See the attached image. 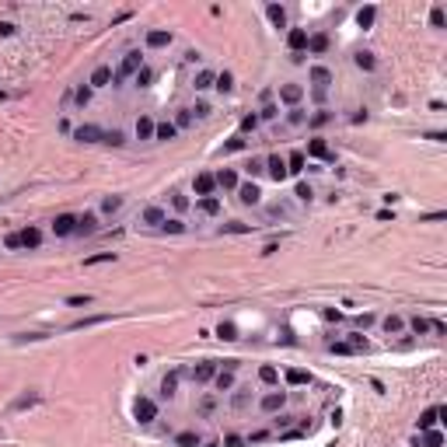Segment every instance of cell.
Here are the masks:
<instances>
[{"mask_svg": "<svg viewBox=\"0 0 447 447\" xmlns=\"http://www.w3.org/2000/svg\"><path fill=\"white\" fill-rule=\"evenodd\" d=\"M133 416H137L140 423H154V416H157V405H154L150 398H137V405H133Z\"/></svg>", "mask_w": 447, "mask_h": 447, "instance_id": "5b68a950", "label": "cell"}, {"mask_svg": "<svg viewBox=\"0 0 447 447\" xmlns=\"http://www.w3.org/2000/svg\"><path fill=\"white\" fill-rule=\"evenodd\" d=\"M262 168H266V164H262V161H259V157H252V161H248V164H245V171H248V175H259V171H262Z\"/></svg>", "mask_w": 447, "mask_h": 447, "instance_id": "816d5d0a", "label": "cell"}, {"mask_svg": "<svg viewBox=\"0 0 447 447\" xmlns=\"http://www.w3.org/2000/svg\"><path fill=\"white\" fill-rule=\"evenodd\" d=\"M108 80H112V67H94V74H91V87H108Z\"/></svg>", "mask_w": 447, "mask_h": 447, "instance_id": "ac0fdd59", "label": "cell"}, {"mask_svg": "<svg viewBox=\"0 0 447 447\" xmlns=\"http://www.w3.org/2000/svg\"><path fill=\"white\" fill-rule=\"evenodd\" d=\"M150 77H154V74H150L147 67H140V74H137V84H140V87H144V84H150Z\"/></svg>", "mask_w": 447, "mask_h": 447, "instance_id": "680465c9", "label": "cell"}, {"mask_svg": "<svg viewBox=\"0 0 447 447\" xmlns=\"http://www.w3.org/2000/svg\"><path fill=\"white\" fill-rule=\"evenodd\" d=\"M18 238H21V248H39L42 245V231H35V227L18 231Z\"/></svg>", "mask_w": 447, "mask_h": 447, "instance_id": "5bb4252c", "label": "cell"}, {"mask_svg": "<svg viewBox=\"0 0 447 447\" xmlns=\"http://www.w3.org/2000/svg\"><path fill=\"white\" fill-rule=\"evenodd\" d=\"M307 381H311V377L304 371H287V384H307Z\"/></svg>", "mask_w": 447, "mask_h": 447, "instance_id": "f6af8a7d", "label": "cell"}, {"mask_svg": "<svg viewBox=\"0 0 447 447\" xmlns=\"http://www.w3.org/2000/svg\"><path fill=\"white\" fill-rule=\"evenodd\" d=\"M154 140H175V126L171 123H154Z\"/></svg>", "mask_w": 447, "mask_h": 447, "instance_id": "f1b7e54d", "label": "cell"}, {"mask_svg": "<svg viewBox=\"0 0 447 447\" xmlns=\"http://www.w3.org/2000/svg\"><path fill=\"white\" fill-rule=\"evenodd\" d=\"M147 46H150V49L171 46V32H164V28H154V32H147Z\"/></svg>", "mask_w": 447, "mask_h": 447, "instance_id": "2e32d148", "label": "cell"}, {"mask_svg": "<svg viewBox=\"0 0 447 447\" xmlns=\"http://www.w3.org/2000/svg\"><path fill=\"white\" fill-rule=\"evenodd\" d=\"M101 140H105V144H112V147H123V144H126V137H123L119 130H112V133H105Z\"/></svg>", "mask_w": 447, "mask_h": 447, "instance_id": "ee69618b", "label": "cell"}, {"mask_svg": "<svg viewBox=\"0 0 447 447\" xmlns=\"http://www.w3.org/2000/svg\"><path fill=\"white\" fill-rule=\"evenodd\" d=\"M276 116H280V108H276L273 101H266V105H262V112H259V119H276Z\"/></svg>", "mask_w": 447, "mask_h": 447, "instance_id": "bcb514c9", "label": "cell"}, {"mask_svg": "<svg viewBox=\"0 0 447 447\" xmlns=\"http://www.w3.org/2000/svg\"><path fill=\"white\" fill-rule=\"evenodd\" d=\"M199 210H203L206 217H217V213H220V199H217V196H203V199H199Z\"/></svg>", "mask_w": 447, "mask_h": 447, "instance_id": "4316f807", "label": "cell"}, {"mask_svg": "<svg viewBox=\"0 0 447 447\" xmlns=\"http://www.w3.org/2000/svg\"><path fill=\"white\" fill-rule=\"evenodd\" d=\"M409 328H412L416 336H426V332L433 328V321H426L423 314H416V318H409Z\"/></svg>", "mask_w": 447, "mask_h": 447, "instance_id": "f546056e", "label": "cell"}, {"mask_svg": "<svg viewBox=\"0 0 447 447\" xmlns=\"http://www.w3.org/2000/svg\"><path fill=\"white\" fill-rule=\"evenodd\" d=\"M311 84H314V94H325V87L332 84V70L328 67H311Z\"/></svg>", "mask_w": 447, "mask_h": 447, "instance_id": "3957f363", "label": "cell"}, {"mask_svg": "<svg viewBox=\"0 0 447 447\" xmlns=\"http://www.w3.org/2000/svg\"><path fill=\"white\" fill-rule=\"evenodd\" d=\"M357 67L360 70H374V53H357Z\"/></svg>", "mask_w": 447, "mask_h": 447, "instance_id": "7bdbcfd3", "label": "cell"}, {"mask_svg": "<svg viewBox=\"0 0 447 447\" xmlns=\"http://www.w3.org/2000/svg\"><path fill=\"white\" fill-rule=\"evenodd\" d=\"M255 126H259V116H245L241 119V133H255Z\"/></svg>", "mask_w": 447, "mask_h": 447, "instance_id": "7dc6e473", "label": "cell"}, {"mask_svg": "<svg viewBox=\"0 0 447 447\" xmlns=\"http://www.w3.org/2000/svg\"><path fill=\"white\" fill-rule=\"evenodd\" d=\"M4 248H11V252H18V248H21V238H18V231L4 238Z\"/></svg>", "mask_w": 447, "mask_h": 447, "instance_id": "681fc988", "label": "cell"}, {"mask_svg": "<svg viewBox=\"0 0 447 447\" xmlns=\"http://www.w3.org/2000/svg\"><path fill=\"white\" fill-rule=\"evenodd\" d=\"M203 440H199V433H192V430H185V433H178L175 437V447H199Z\"/></svg>", "mask_w": 447, "mask_h": 447, "instance_id": "4dcf8cb0", "label": "cell"}, {"mask_svg": "<svg viewBox=\"0 0 447 447\" xmlns=\"http://www.w3.org/2000/svg\"><path fill=\"white\" fill-rule=\"evenodd\" d=\"M140 67H144V56H140V49H133V53H126V56H123V63H119V70L112 74V80H116V84H123L126 77L140 74Z\"/></svg>", "mask_w": 447, "mask_h": 447, "instance_id": "6da1fadb", "label": "cell"}, {"mask_svg": "<svg viewBox=\"0 0 447 447\" xmlns=\"http://www.w3.org/2000/svg\"><path fill=\"white\" fill-rule=\"evenodd\" d=\"M238 199H241V203H248V206H255V203L262 199V192H259V185H255V182H238Z\"/></svg>", "mask_w": 447, "mask_h": 447, "instance_id": "277c9868", "label": "cell"}, {"mask_svg": "<svg viewBox=\"0 0 447 447\" xmlns=\"http://www.w3.org/2000/svg\"><path fill=\"white\" fill-rule=\"evenodd\" d=\"M213 374H217V364H213V360H203V364L192 371V381H196V384H206V381H213Z\"/></svg>", "mask_w": 447, "mask_h": 447, "instance_id": "4fadbf2b", "label": "cell"}, {"mask_svg": "<svg viewBox=\"0 0 447 447\" xmlns=\"http://www.w3.org/2000/svg\"><path fill=\"white\" fill-rule=\"evenodd\" d=\"M213 80H217V74H213V70H199V74H196V80H192V87H196V91H206V87H213Z\"/></svg>", "mask_w": 447, "mask_h": 447, "instance_id": "484cf974", "label": "cell"}, {"mask_svg": "<svg viewBox=\"0 0 447 447\" xmlns=\"http://www.w3.org/2000/svg\"><path fill=\"white\" fill-rule=\"evenodd\" d=\"M307 49H311V53H325V49H328V35H311V39H307Z\"/></svg>", "mask_w": 447, "mask_h": 447, "instance_id": "d6a6232c", "label": "cell"}, {"mask_svg": "<svg viewBox=\"0 0 447 447\" xmlns=\"http://www.w3.org/2000/svg\"><path fill=\"white\" fill-rule=\"evenodd\" d=\"M374 18H377V7H360V14H357V25H360V28H371Z\"/></svg>", "mask_w": 447, "mask_h": 447, "instance_id": "1f68e13d", "label": "cell"}, {"mask_svg": "<svg viewBox=\"0 0 447 447\" xmlns=\"http://www.w3.org/2000/svg\"><path fill=\"white\" fill-rule=\"evenodd\" d=\"M276 377H280L276 367H269V364H266V367H259V381H262V384H276Z\"/></svg>", "mask_w": 447, "mask_h": 447, "instance_id": "8d00e7d4", "label": "cell"}, {"mask_svg": "<svg viewBox=\"0 0 447 447\" xmlns=\"http://www.w3.org/2000/svg\"><path fill=\"white\" fill-rule=\"evenodd\" d=\"M266 14H269V21H273L276 28H287V11H283L280 4H269V7H266Z\"/></svg>", "mask_w": 447, "mask_h": 447, "instance_id": "603a6c76", "label": "cell"}, {"mask_svg": "<svg viewBox=\"0 0 447 447\" xmlns=\"http://www.w3.org/2000/svg\"><path fill=\"white\" fill-rule=\"evenodd\" d=\"M213 384H217V391H231L234 388V367H217Z\"/></svg>", "mask_w": 447, "mask_h": 447, "instance_id": "8fae6325", "label": "cell"}, {"mask_svg": "<svg viewBox=\"0 0 447 447\" xmlns=\"http://www.w3.org/2000/svg\"><path fill=\"white\" fill-rule=\"evenodd\" d=\"M74 227H77V217L60 213V217L53 220V234H56V238H67V234H74Z\"/></svg>", "mask_w": 447, "mask_h": 447, "instance_id": "ba28073f", "label": "cell"}, {"mask_svg": "<svg viewBox=\"0 0 447 447\" xmlns=\"http://www.w3.org/2000/svg\"><path fill=\"white\" fill-rule=\"evenodd\" d=\"M192 123V108H178V126H189Z\"/></svg>", "mask_w": 447, "mask_h": 447, "instance_id": "db71d44e", "label": "cell"}, {"mask_svg": "<svg viewBox=\"0 0 447 447\" xmlns=\"http://www.w3.org/2000/svg\"><path fill=\"white\" fill-rule=\"evenodd\" d=\"M119 206H123V196H105V199H101V210H105V213H116Z\"/></svg>", "mask_w": 447, "mask_h": 447, "instance_id": "74e56055", "label": "cell"}, {"mask_svg": "<svg viewBox=\"0 0 447 447\" xmlns=\"http://www.w3.org/2000/svg\"><path fill=\"white\" fill-rule=\"evenodd\" d=\"M213 87H217L220 94H227V91L234 87V77H231V74H227V70H224V74H217V80H213Z\"/></svg>", "mask_w": 447, "mask_h": 447, "instance_id": "d590c367", "label": "cell"}, {"mask_svg": "<svg viewBox=\"0 0 447 447\" xmlns=\"http://www.w3.org/2000/svg\"><path fill=\"white\" fill-rule=\"evenodd\" d=\"M437 419H440V405H433V409H426L423 416H419V430L426 433V430H433L437 426Z\"/></svg>", "mask_w": 447, "mask_h": 447, "instance_id": "ffe728a7", "label": "cell"}, {"mask_svg": "<svg viewBox=\"0 0 447 447\" xmlns=\"http://www.w3.org/2000/svg\"><path fill=\"white\" fill-rule=\"evenodd\" d=\"M101 262H116V252H98V255L84 259V266H101Z\"/></svg>", "mask_w": 447, "mask_h": 447, "instance_id": "836d02e7", "label": "cell"}, {"mask_svg": "<svg viewBox=\"0 0 447 447\" xmlns=\"http://www.w3.org/2000/svg\"><path fill=\"white\" fill-rule=\"evenodd\" d=\"M290 123H294V126H300V123H307L304 108H290Z\"/></svg>", "mask_w": 447, "mask_h": 447, "instance_id": "f5cc1de1", "label": "cell"}, {"mask_svg": "<svg viewBox=\"0 0 447 447\" xmlns=\"http://www.w3.org/2000/svg\"><path fill=\"white\" fill-rule=\"evenodd\" d=\"M192 189H196V196L203 199V196H213L217 182H213V175H210V171H199V175L192 178Z\"/></svg>", "mask_w": 447, "mask_h": 447, "instance_id": "7a4b0ae2", "label": "cell"}, {"mask_svg": "<svg viewBox=\"0 0 447 447\" xmlns=\"http://www.w3.org/2000/svg\"><path fill=\"white\" fill-rule=\"evenodd\" d=\"M94 231H98V217H94V213H84V217H77L74 234H94Z\"/></svg>", "mask_w": 447, "mask_h": 447, "instance_id": "e0dca14e", "label": "cell"}, {"mask_svg": "<svg viewBox=\"0 0 447 447\" xmlns=\"http://www.w3.org/2000/svg\"><path fill=\"white\" fill-rule=\"evenodd\" d=\"M304 150H290V157H287V175H300L304 171Z\"/></svg>", "mask_w": 447, "mask_h": 447, "instance_id": "44dd1931", "label": "cell"}, {"mask_svg": "<svg viewBox=\"0 0 447 447\" xmlns=\"http://www.w3.org/2000/svg\"><path fill=\"white\" fill-rule=\"evenodd\" d=\"M357 321H360V328H367V325H374V314H360Z\"/></svg>", "mask_w": 447, "mask_h": 447, "instance_id": "e7e4bbea", "label": "cell"}, {"mask_svg": "<svg viewBox=\"0 0 447 447\" xmlns=\"http://www.w3.org/2000/svg\"><path fill=\"white\" fill-rule=\"evenodd\" d=\"M332 353H339V357H346V353H353V346H350V343H332Z\"/></svg>", "mask_w": 447, "mask_h": 447, "instance_id": "11a10c76", "label": "cell"}, {"mask_svg": "<svg viewBox=\"0 0 447 447\" xmlns=\"http://www.w3.org/2000/svg\"><path fill=\"white\" fill-rule=\"evenodd\" d=\"M412 447H444V437H440L437 430H426V437H423V440L416 437V440H412Z\"/></svg>", "mask_w": 447, "mask_h": 447, "instance_id": "d4e9b609", "label": "cell"}, {"mask_svg": "<svg viewBox=\"0 0 447 447\" xmlns=\"http://www.w3.org/2000/svg\"><path fill=\"white\" fill-rule=\"evenodd\" d=\"M311 196H314V192H311V185H304V182H300V185H297V199H304V203H307Z\"/></svg>", "mask_w": 447, "mask_h": 447, "instance_id": "9f6ffc18", "label": "cell"}, {"mask_svg": "<svg viewBox=\"0 0 447 447\" xmlns=\"http://www.w3.org/2000/svg\"><path fill=\"white\" fill-rule=\"evenodd\" d=\"M283 402H287V391H269V395H262V412H280L283 409Z\"/></svg>", "mask_w": 447, "mask_h": 447, "instance_id": "52a82bcc", "label": "cell"}, {"mask_svg": "<svg viewBox=\"0 0 447 447\" xmlns=\"http://www.w3.org/2000/svg\"><path fill=\"white\" fill-rule=\"evenodd\" d=\"M105 133L98 130V126H77L74 130V140H80V144H98Z\"/></svg>", "mask_w": 447, "mask_h": 447, "instance_id": "30bf717a", "label": "cell"}, {"mask_svg": "<svg viewBox=\"0 0 447 447\" xmlns=\"http://www.w3.org/2000/svg\"><path fill=\"white\" fill-rule=\"evenodd\" d=\"M241 147H245V140H241V137H234V140H227V147H224V150H241Z\"/></svg>", "mask_w": 447, "mask_h": 447, "instance_id": "91938a15", "label": "cell"}, {"mask_svg": "<svg viewBox=\"0 0 447 447\" xmlns=\"http://www.w3.org/2000/svg\"><path fill=\"white\" fill-rule=\"evenodd\" d=\"M11 32H14V25L11 21H0V35H11Z\"/></svg>", "mask_w": 447, "mask_h": 447, "instance_id": "03108f58", "label": "cell"}, {"mask_svg": "<svg viewBox=\"0 0 447 447\" xmlns=\"http://www.w3.org/2000/svg\"><path fill=\"white\" fill-rule=\"evenodd\" d=\"M328 119H332V116H328V112H325V108H321V112H318V116H314V119H311V123H314V126H321V123H328Z\"/></svg>", "mask_w": 447, "mask_h": 447, "instance_id": "6125c7cd", "label": "cell"}, {"mask_svg": "<svg viewBox=\"0 0 447 447\" xmlns=\"http://www.w3.org/2000/svg\"><path fill=\"white\" fill-rule=\"evenodd\" d=\"M137 140H154V119H147V116L137 119Z\"/></svg>", "mask_w": 447, "mask_h": 447, "instance_id": "7402d4cb", "label": "cell"}, {"mask_svg": "<svg viewBox=\"0 0 447 447\" xmlns=\"http://www.w3.org/2000/svg\"><path fill=\"white\" fill-rule=\"evenodd\" d=\"M161 227H164V231H171V234H182V231H185V224H182V220H164Z\"/></svg>", "mask_w": 447, "mask_h": 447, "instance_id": "f907efd6", "label": "cell"}, {"mask_svg": "<svg viewBox=\"0 0 447 447\" xmlns=\"http://www.w3.org/2000/svg\"><path fill=\"white\" fill-rule=\"evenodd\" d=\"M70 304H74V307H84V304H91V297H87V294H84V297H70Z\"/></svg>", "mask_w": 447, "mask_h": 447, "instance_id": "be15d7a7", "label": "cell"}, {"mask_svg": "<svg viewBox=\"0 0 447 447\" xmlns=\"http://www.w3.org/2000/svg\"><path fill=\"white\" fill-rule=\"evenodd\" d=\"M248 391H252V388H238V395H234V409H245V405H248Z\"/></svg>", "mask_w": 447, "mask_h": 447, "instance_id": "c3c4849f", "label": "cell"}, {"mask_svg": "<svg viewBox=\"0 0 447 447\" xmlns=\"http://www.w3.org/2000/svg\"><path fill=\"white\" fill-rule=\"evenodd\" d=\"M192 112H196V116H199V119H203V116H210V105H206V101H199V105H196V108H192Z\"/></svg>", "mask_w": 447, "mask_h": 447, "instance_id": "94428289", "label": "cell"}, {"mask_svg": "<svg viewBox=\"0 0 447 447\" xmlns=\"http://www.w3.org/2000/svg\"><path fill=\"white\" fill-rule=\"evenodd\" d=\"M175 388H178V374H168V377L161 381V395H164V398H171V395H175Z\"/></svg>", "mask_w": 447, "mask_h": 447, "instance_id": "e575fe53", "label": "cell"}, {"mask_svg": "<svg viewBox=\"0 0 447 447\" xmlns=\"http://www.w3.org/2000/svg\"><path fill=\"white\" fill-rule=\"evenodd\" d=\"M266 171L276 178V182H283L287 178V157H280V154H273L269 161H266Z\"/></svg>", "mask_w": 447, "mask_h": 447, "instance_id": "9c48e42d", "label": "cell"}, {"mask_svg": "<svg viewBox=\"0 0 447 447\" xmlns=\"http://www.w3.org/2000/svg\"><path fill=\"white\" fill-rule=\"evenodd\" d=\"M224 234H248V224L231 220V224H224Z\"/></svg>", "mask_w": 447, "mask_h": 447, "instance_id": "b9f144b4", "label": "cell"}, {"mask_svg": "<svg viewBox=\"0 0 447 447\" xmlns=\"http://www.w3.org/2000/svg\"><path fill=\"white\" fill-rule=\"evenodd\" d=\"M164 220H168V217H164V210H161V206H147V210H144V224H154V227H161Z\"/></svg>", "mask_w": 447, "mask_h": 447, "instance_id": "83f0119b", "label": "cell"}, {"mask_svg": "<svg viewBox=\"0 0 447 447\" xmlns=\"http://www.w3.org/2000/svg\"><path fill=\"white\" fill-rule=\"evenodd\" d=\"M307 154H311V157H318V161H332V157H336L332 147H328L325 140H311V144H307Z\"/></svg>", "mask_w": 447, "mask_h": 447, "instance_id": "9a60e30c", "label": "cell"}, {"mask_svg": "<svg viewBox=\"0 0 447 447\" xmlns=\"http://www.w3.org/2000/svg\"><path fill=\"white\" fill-rule=\"evenodd\" d=\"M171 206H175L178 213H185V210H189V196H182V192H171Z\"/></svg>", "mask_w": 447, "mask_h": 447, "instance_id": "ab89813d", "label": "cell"}, {"mask_svg": "<svg viewBox=\"0 0 447 447\" xmlns=\"http://www.w3.org/2000/svg\"><path fill=\"white\" fill-rule=\"evenodd\" d=\"M430 21H433V28H444V25H447L444 7H433V11H430Z\"/></svg>", "mask_w": 447, "mask_h": 447, "instance_id": "60d3db41", "label": "cell"}, {"mask_svg": "<svg viewBox=\"0 0 447 447\" xmlns=\"http://www.w3.org/2000/svg\"><path fill=\"white\" fill-rule=\"evenodd\" d=\"M280 98H283L290 108H297V101L304 98V87H300V84H283V87H280Z\"/></svg>", "mask_w": 447, "mask_h": 447, "instance_id": "7c38bea8", "label": "cell"}, {"mask_svg": "<svg viewBox=\"0 0 447 447\" xmlns=\"http://www.w3.org/2000/svg\"><path fill=\"white\" fill-rule=\"evenodd\" d=\"M381 328H384L388 336H398V332L405 328V321H402L398 314H388V318H381Z\"/></svg>", "mask_w": 447, "mask_h": 447, "instance_id": "cb8c5ba5", "label": "cell"}, {"mask_svg": "<svg viewBox=\"0 0 447 447\" xmlns=\"http://www.w3.org/2000/svg\"><path fill=\"white\" fill-rule=\"evenodd\" d=\"M213 182H217L220 189H238V175H234L231 168H220V171L213 175Z\"/></svg>", "mask_w": 447, "mask_h": 447, "instance_id": "d6986e66", "label": "cell"}, {"mask_svg": "<svg viewBox=\"0 0 447 447\" xmlns=\"http://www.w3.org/2000/svg\"><path fill=\"white\" fill-rule=\"evenodd\" d=\"M287 46H290L294 56H300V53L307 49V32H304V28H290V32H287Z\"/></svg>", "mask_w": 447, "mask_h": 447, "instance_id": "8992f818", "label": "cell"}, {"mask_svg": "<svg viewBox=\"0 0 447 447\" xmlns=\"http://www.w3.org/2000/svg\"><path fill=\"white\" fill-rule=\"evenodd\" d=\"M87 101H91V87H80L77 91V105H87Z\"/></svg>", "mask_w": 447, "mask_h": 447, "instance_id": "6f0895ef", "label": "cell"}, {"mask_svg": "<svg viewBox=\"0 0 447 447\" xmlns=\"http://www.w3.org/2000/svg\"><path fill=\"white\" fill-rule=\"evenodd\" d=\"M217 336H220V339H238V328H234L231 321H220V325H217Z\"/></svg>", "mask_w": 447, "mask_h": 447, "instance_id": "f35d334b", "label": "cell"}]
</instances>
